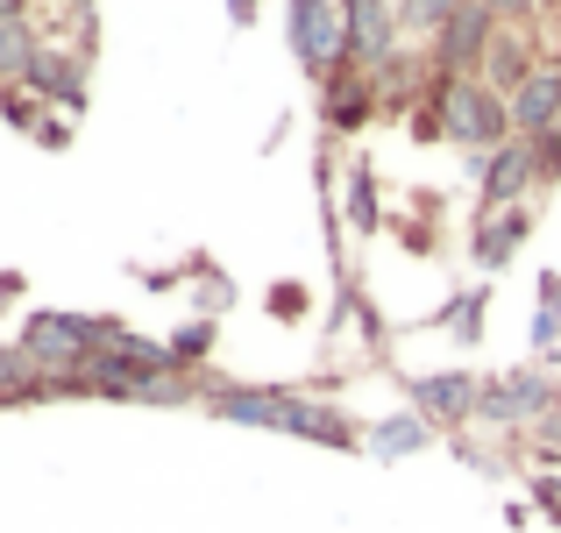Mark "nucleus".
<instances>
[{
	"label": "nucleus",
	"mask_w": 561,
	"mask_h": 533,
	"mask_svg": "<svg viewBox=\"0 0 561 533\" xmlns=\"http://www.w3.org/2000/svg\"><path fill=\"white\" fill-rule=\"evenodd\" d=\"M412 136L455 143V150H469V165H483L497 143H512V100L491 93L483 79H434V93L412 114Z\"/></svg>",
	"instance_id": "obj_1"
},
{
	"label": "nucleus",
	"mask_w": 561,
	"mask_h": 533,
	"mask_svg": "<svg viewBox=\"0 0 561 533\" xmlns=\"http://www.w3.org/2000/svg\"><path fill=\"white\" fill-rule=\"evenodd\" d=\"M100 342H107V320L100 314H57V306L28 314L22 334H14V349L28 355V370L50 377V398H85V363H93Z\"/></svg>",
	"instance_id": "obj_2"
},
{
	"label": "nucleus",
	"mask_w": 561,
	"mask_h": 533,
	"mask_svg": "<svg viewBox=\"0 0 561 533\" xmlns=\"http://www.w3.org/2000/svg\"><path fill=\"white\" fill-rule=\"evenodd\" d=\"M285 43L299 57V71L313 86H328L348 65V36H342V0H285Z\"/></svg>",
	"instance_id": "obj_3"
},
{
	"label": "nucleus",
	"mask_w": 561,
	"mask_h": 533,
	"mask_svg": "<svg viewBox=\"0 0 561 533\" xmlns=\"http://www.w3.org/2000/svg\"><path fill=\"white\" fill-rule=\"evenodd\" d=\"M554 398L561 392L548 384V370H497V377H483V392H477V427L526 434V427H534Z\"/></svg>",
	"instance_id": "obj_4"
},
{
	"label": "nucleus",
	"mask_w": 561,
	"mask_h": 533,
	"mask_svg": "<svg viewBox=\"0 0 561 533\" xmlns=\"http://www.w3.org/2000/svg\"><path fill=\"white\" fill-rule=\"evenodd\" d=\"M85 71H93V50H85V43L43 36V50L28 57L22 93H36L43 107H57V114H79V107H85Z\"/></svg>",
	"instance_id": "obj_5"
},
{
	"label": "nucleus",
	"mask_w": 561,
	"mask_h": 533,
	"mask_svg": "<svg viewBox=\"0 0 561 533\" xmlns=\"http://www.w3.org/2000/svg\"><path fill=\"white\" fill-rule=\"evenodd\" d=\"M469 171H477L483 214H497V206H526V200H534V185H540V150L526 136H512V143H497L483 165H469Z\"/></svg>",
	"instance_id": "obj_6"
},
{
	"label": "nucleus",
	"mask_w": 561,
	"mask_h": 533,
	"mask_svg": "<svg viewBox=\"0 0 561 533\" xmlns=\"http://www.w3.org/2000/svg\"><path fill=\"white\" fill-rule=\"evenodd\" d=\"M477 392H483V377H469V370H426V377L405 384L412 412H420L434 434L440 427H477Z\"/></svg>",
	"instance_id": "obj_7"
},
{
	"label": "nucleus",
	"mask_w": 561,
	"mask_h": 533,
	"mask_svg": "<svg viewBox=\"0 0 561 533\" xmlns=\"http://www.w3.org/2000/svg\"><path fill=\"white\" fill-rule=\"evenodd\" d=\"M342 36H348V65L377 71L391 50H405V29H398V0H342Z\"/></svg>",
	"instance_id": "obj_8"
},
{
	"label": "nucleus",
	"mask_w": 561,
	"mask_h": 533,
	"mask_svg": "<svg viewBox=\"0 0 561 533\" xmlns=\"http://www.w3.org/2000/svg\"><path fill=\"white\" fill-rule=\"evenodd\" d=\"M214 420H228V427H263V434H285V406H291V392L285 384H214L206 377V398H199Z\"/></svg>",
	"instance_id": "obj_9"
},
{
	"label": "nucleus",
	"mask_w": 561,
	"mask_h": 533,
	"mask_svg": "<svg viewBox=\"0 0 561 533\" xmlns=\"http://www.w3.org/2000/svg\"><path fill=\"white\" fill-rule=\"evenodd\" d=\"M491 36H497V22L477 8V0H469V8L455 14L448 29L426 43V57H434V79H477V71H483V50H491Z\"/></svg>",
	"instance_id": "obj_10"
},
{
	"label": "nucleus",
	"mask_w": 561,
	"mask_h": 533,
	"mask_svg": "<svg viewBox=\"0 0 561 533\" xmlns=\"http://www.w3.org/2000/svg\"><path fill=\"white\" fill-rule=\"evenodd\" d=\"M370 86H377V114H420V100L434 93V57H426V43L391 50L370 71Z\"/></svg>",
	"instance_id": "obj_11"
},
{
	"label": "nucleus",
	"mask_w": 561,
	"mask_h": 533,
	"mask_svg": "<svg viewBox=\"0 0 561 533\" xmlns=\"http://www.w3.org/2000/svg\"><path fill=\"white\" fill-rule=\"evenodd\" d=\"M548 128H561V57H540L512 93V136L540 143Z\"/></svg>",
	"instance_id": "obj_12"
},
{
	"label": "nucleus",
	"mask_w": 561,
	"mask_h": 533,
	"mask_svg": "<svg viewBox=\"0 0 561 533\" xmlns=\"http://www.w3.org/2000/svg\"><path fill=\"white\" fill-rule=\"evenodd\" d=\"M320 122H328V136H356V128L377 122V86L363 65H342L328 86H320Z\"/></svg>",
	"instance_id": "obj_13"
},
{
	"label": "nucleus",
	"mask_w": 561,
	"mask_h": 533,
	"mask_svg": "<svg viewBox=\"0 0 561 533\" xmlns=\"http://www.w3.org/2000/svg\"><path fill=\"white\" fill-rule=\"evenodd\" d=\"M526 235H534V206H497V214H477V228H469V257H477L483 271H505V263L526 249Z\"/></svg>",
	"instance_id": "obj_14"
},
{
	"label": "nucleus",
	"mask_w": 561,
	"mask_h": 533,
	"mask_svg": "<svg viewBox=\"0 0 561 533\" xmlns=\"http://www.w3.org/2000/svg\"><path fill=\"white\" fill-rule=\"evenodd\" d=\"M540 57H548V50H540V29H497L491 50H483V71H477V79L491 86V93L512 100V93H519V79L540 65Z\"/></svg>",
	"instance_id": "obj_15"
},
{
	"label": "nucleus",
	"mask_w": 561,
	"mask_h": 533,
	"mask_svg": "<svg viewBox=\"0 0 561 533\" xmlns=\"http://www.w3.org/2000/svg\"><path fill=\"white\" fill-rule=\"evenodd\" d=\"M285 434L320 441V449H363V427L348 420L342 406H328V398H306V392H291V406H285Z\"/></svg>",
	"instance_id": "obj_16"
},
{
	"label": "nucleus",
	"mask_w": 561,
	"mask_h": 533,
	"mask_svg": "<svg viewBox=\"0 0 561 533\" xmlns=\"http://www.w3.org/2000/svg\"><path fill=\"white\" fill-rule=\"evenodd\" d=\"M36 50H43L36 14H0V93L28 79V57H36Z\"/></svg>",
	"instance_id": "obj_17"
},
{
	"label": "nucleus",
	"mask_w": 561,
	"mask_h": 533,
	"mask_svg": "<svg viewBox=\"0 0 561 533\" xmlns=\"http://www.w3.org/2000/svg\"><path fill=\"white\" fill-rule=\"evenodd\" d=\"M426 441H434V427H426L420 412H391V420H377L370 434H363V449L383 455V463H398V455H420Z\"/></svg>",
	"instance_id": "obj_18"
},
{
	"label": "nucleus",
	"mask_w": 561,
	"mask_h": 533,
	"mask_svg": "<svg viewBox=\"0 0 561 533\" xmlns=\"http://www.w3.org/2000/svg\"><path fill=\"white\" fill-rule=\"evenodd\" d=\"M36 398H50V377L43 370H28L22 349H0V406H36Z\"/></svg>",
	"instance_id": "obj_19"
},
{
	"label": "nucleus",
	"mask_w": 561,
	"mask_h": 533,
	"mask_svg": "<svg viewBox=\"0 0 561 533\" xmlns=\"http://www.w3.org/2000/svg\"><path fill=\"white\" fill-rule=\"evenodd\" d=\"M214 342H220V328H214L206 314H192L185 328H171V334H164L171 370H192V377H199V370H206V355H214Z\"/></svg>",
	"instance_id": "obj_20"
},
{
	"label": "nucleus",
	"mask_w": 561,
	"mask_h": 533,
	"mask_svg": "<svg viewBox=\"0 0 561 533\" xmlns=\"http://www.w3.org/2000/svg\"><path fill=\"white\" fill-rule=\"evenodd\" d=\"M462 8L469 0H398V29H405V43H434Z\"/></svg>",
	"instance_id": "obj_21"
},
{
	"label": "nucleus",
	"mask_w": 561,
	"mask_h": 533,
	"mask_svg": "<svg viewBox=\"0 0 561 533\" xmlns=\"http://www.w3.org/2000/svg\"><path fill=\"white\" fill-rule=\"evenodd\" d=\"M348 220H356L363 235L383 220V214H377V178H370V165H348Z\"/></svg>",
	"instance_id": "obj_22"
},
{
	"label": "nucleus",
	"mask_w": 561,
	"mask_h": 533,
	"mask_svg": "<svg viewBox=\"0 0 561 533\" xmlns=\"http://www.w3.org/2000/svg\"><path fill=\"white\" fill-rule=\"evenodd\" d=\"M497 29H548V0H477Z\"/></svg>",
	"instance_id": "obj_23"
},
{
	"label": "nucleus",
	"mask_w": 561,
	"mask_h": 533,
	"mask_svg": "<svg viewBox=\"0 0 561 533\" xmlns=\"http://www.w3.org/2000/svg\"><path fill=\"white\" fill-rule=\"evenodd\" d=\"M483 299H491V292H462V299H455L448 306V314H440V328H455V334H462V342H477V334H483Z\"/></svg>",
	"instance_id": "obj_24"
},
{
	"label": "nucleus",
	"mask_w": 561,
	"mask_h": 533,
	"mask_svg": "<svg viewBox=\"0 0 561 533\" xmlns=\"http://www.w3.org/2000/svg\"><path fill=\"white\" fill-rule=\"evenodd\" d=\"M526 441H534V455H540V463H561V398H554L548 412H540L534 427H526Z\"/></svg>",
	"instance_id": "obj_25"
},
{
	"label": "nucleus",
	"mask_w": 561,
	"mask_h": 533,
	"mask_svg": "<svg viewBox=\"0 0 561 533\" xmlns=\"http://www.w3.org/2000/svg\"><path fill=\"white\" fill-rule=\"evenodd\" d=\"M534 342L540 349L561 342V277H548V306H540V320H534Z\"/></svg>",
	"instance_id": "obj_26"
},
{
	"label": "nucleus",
	"mask_w": 561,
	"mask_h": 533,
	"mask_svg": "<svg viewBox=\"0 0 561 533\" xmlns=\"http://www.w3.org/2000/svg\"><path fill=\"white\" fill-rule=\"evenodd\" d=\"M534 150H540V185H554V178H561V128H548Z\"/></svg>",
	"instance_id": "obj_27"
},
{
	"label": "nucleus",
	"mask_w": 561,
	"mask_h": 533,
	"mask_svg": "<svg viewBox=\"0 0 561 533\" xmlns=\"http://www.w3.org/2000/svg\"><path fill=\"white\" fill-rule=\"evenodd\" d=\"M271 306H277V314H306V292H299V285H277Z\"/></svg>",
	"instance_id": "obj_28"
},
{
	"label": "nucleus",
	"mask_w": 561,
	"mask_h": 533,
	"mask_svg": "<svg viewBox=\"0 0 561 533\" xmlns=\"http://www.w3.org/2000/svg\"><path fill=\"white\" fill-rule=\"evenodd\" d=\"M14 292H22V277H14V271H0V306H8Z\"/></svg>",
	"instance_id": "obj_29"
},
{
	"label": "nucleus",
	"mask_w": 561,
	"mask_h": 533,
	"mask_svg": "<svg viewBox=\"0 0 561 533\" xmlns=\"http://www.w3.org/2000/svg\"><path fill=\"white\" fill-rule=\"evenodd\" d=\"M228 14H234V22H249V14H256V0H228Z\"/></svg>",
	"instance_id": "obj_30"
}]
</instances>
